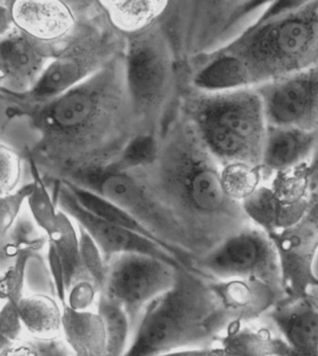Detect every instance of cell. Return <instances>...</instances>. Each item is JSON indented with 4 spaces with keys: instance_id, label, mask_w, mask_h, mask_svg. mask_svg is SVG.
I'll return each mask as SVG.
<instances>
[{
    "instance_id": "1",
    "label": "cell",
    "mask_w": 318,
    "mask_h": 356,
    "mask_svg": "<svg viewBox=\"0 0 318 356\" xmlns=\"http://www.w3.org/2000/svg\"><path fill=\"white\" fill-rule=\"evenodd\" d=\"M1 104L7 120H26L34 136L27 161L49 183H77L109 168L138 138L125 51L58 97L35 104L1 99Z\"/></svg>"
},
{
    "instance_id": "2",
    "label": "cell",
    "mask_w": 318,
    "mask_h": 356,
    "mask_svg": "<svg viewBox=\"0 0 318 356\" xmlns=\"http://www.w3.org/2000/svg\"><path fill=\"white\" fill-rule=\"evenodd\" d=\"M133 169L184 231L193 261L251 223L242 204L224 193L221 163L180 108L152 160Z\"/></svg>"
},
{
    "instance_id": "3",
    "label": "cell",
    "mask_w": 318,
    "mask_h": 356,
    "mask_svg": "<svg viewBox=\"0 0 318 356\" xmlns=\"http://www.w3.org/2000/svg\"><path fill=\"white\" fill-rule=\"evenodd\" d=\"M230 324L212 279L194 268L180 267L174 286L144 309L125 356L215 347Z\"/></svg>"
},
{
    "instance_id": "4",
    "label": "cell",
    "mask_w": 318,
    "mask_h": 356,
    "mask_svg": "<svg viewBox=\"0 0 318 356\" xmlns=\"http://www.w3.org/2000/svg\"><path fill=\"white\" fill-rule=\"evenodd\" d=\"M126 79L138 138L157 139L180 108L187 72L163 21L126 38Z\"/></svg>"
},
{
    "instance_id": "5",
    "label": "cell",
    "mask_w": 318,
    "mask_h": 356,
    "mask_svg": "<svg viewBox=\"0 0 318 356\" xmlns=\"http://www.w3.org/2000/svg\"><path fill=\"white\" fill-rule=\"evenodd\" d=\"M180 109L221 166L237 161L262 166L268 123L255 88L205 92L187 84Z\"/></svg>"
},
{
    "instance_id": "6",
    "label": "cell",
    "mask_w": 318,
    "mask_h": 356,
    "mask_svg": "<svg viewBox=\"0 0 318 356\" xmlns=\"http://www.w3.org/2000/svg\"><path fill=\"white\" fill-rule=\"evenodd\" d=\"M242 60L253 87L318 65V0L289 1L278 15H262L225 47Z\"/></svg>"
},
{
    "instance_id": "7",
    "label": "cell",
    "mask_w": 318,
    "mask_h": 356,
    "mask_svg": "<svg viewBox=\"0 0 318 356\" xmlns=\"http://www.w3.org/2000/svg\"><path fill=\"white\" fill-rule=\"evenodd\" d=\"M270 1H170L161 21L186 70L194 59L237 40L263 15Z\"/></svg>"
},
{
    "instance_id": "8",
    "label": "cell",
    "mask_w": 318,
    "mask_h": 356,
    "mask_svg": "<svg viewBox=\"0 0 318 356\" xmlns=\"http://www.w3.org/2000/svg\"><path fill=\"white\" fill-rule=\"evenodd\" d=\"M125 47L126 38L109 26L95 0L94 10L61 46L37 86L26 95L0 91L1 99L35 104L58 97L100 72Z\"/></svg>"
},
{
    "instance_id": "9",
    "label": "cell",
    "mask_w": 318,
    "mask_h": 356,
    "mask_svg": "<svg viewBox=\"0 0 318 356\" xmlns=\"http://www.w3.org/2000/svg\"><path fill=\"white\" fill-rule=\"evenodd\" d=\"M71 184L94 191L122 208L175 252L188 267H193L184 231L136 170L109 167Z\"/></svg>"
},
{
    "instance_id": "10",
    "label": "cell",
    "mask_w": 318,
    "mask_h": 356,
    "mask_svg": "<svg viewBox=\"0 0 318 356\" xmlns=\"http://www.w3.org/2000/svg\"><path fill=\"white\" fill-rule=\"evenodd\" d=\"M193 267L216 281L257 279L286 296L275 245L269 235L251 222L207 256L194 260Z\"/></svg>"
},
{
    "instance_id": "11",
    "label": "cell",
    "mask_w": 318,
    "mask_h": 356,
    "mask_svg": "<svg viewBox=\"0 0 318 356\" xmlns=\"http://www.w3.org/2000/svg\"><path fill=\"white\" fill-rule=\"evenodd\" d=\"M180 268L148 254H119L108 263L101 293L125 309L134 330L148 305L174 286Z\"/></svg>"
},
{
    "instance_id": "12",
    "label": "cell",
    "mask_w": 318,
    "mask_h": 356,
    "mask_svg": "<svg viewBox=\"0 0 318 356\" xmlns=\"http://www.w3.org/2000/svg\"><path fill=\"white\" fill-rule=\"evenodd\" d=\"M48 185L57 207L89 234L102 252L106 263L119 254H143L157 257L175 267H187L172 252L155 241L114 225L90 213L79 204L65 182H51Z\"/></svg>"
},
{
    "instance_id": "13",
    "label": "cell",
    "mask_w": 318,
    "mask_h": 356,
    "mask_svg": "<svg viewBox=\"0 0 318 356\" xmlns=\"http://www.w3.org/2000/svg\"><path fill=\"white\" fill-rule=\"evenodd\" d=\"M253 88L268 125L318 133V65Z\"/></svg>"
},
{
    "instance_id": "14",
    "label": "cell",
    "mask_w": 318,
    "mask_h": 356,
    "mask_svg": "<svg viewBox=\"0 0 318 356\" xmlns=\"http://www.w3.org/2000/svg\"><path fill=\"white\" fill-rule=\"evenodd\" d=\"M16 29L61 47L94 10V0H10Z\"/></svg>"
},
{
    "instance_id": "15",
    "label": "cell",
    "mask_w": 318,
    "mask_h": 356,
    "mask_svg": "<svg viewBox=\"0 0 318 356\" xmlns=\"http://www.w3.org/2000/svg\"><path fill=\"white\" fill-rule=\"evenodd\" d=\"M60 48L40 42L16 29L0 37V91L29 94Z\"/></svg>"
},
{
    "instance_id": "16",
    "label": "cell",
    "mask_w": 318,
    "mask_h": 356,
    "mask_svg": "<svg viewBox=\"0 0 318 356\" xmlns=\"http://www.w3.org/2000/svg\"><path fill=\"white\" fill-rule=\"evenodd\" d=\"M214 291L231 323H254L286 298L275 287L257 279L212 280Z\"/></svg>"
},
{
    "instance_id": "17",
    "label": "cell",
    "mask_w": 318,
    "mask_h": 356,
    "mask_svg": "<svg viewBox=\"0 0 318 356\" xmlns=\"http://www.w3.org/2000/svg\"><path fill=\"white\" fill-rule=\"evenodd\" d=\"M266 316L296 356H318V307L311 295L284 298Z\"/></svg>"
},
{
    "instance_id": "18",
    "label": "cell",
    "mask_w": 318,
    "mask_h": 356,
    "mask_svg": "<svg viewBox=\"0 0 318 356\" xmlns=\"http://www.w3.org/2000/svg\"><path fill=\"white\" fill-rule=\"evenodd\" d=\"M318 145V133L268 125L262 168L265 181L280 171L308 163Z\"/></svg>"
},
{
    "instance_id": "19",
    "label": "cell",
    "mask_w": 318,
    "mask_h": 356,
    "mask_svg": "<svg viewBox=\"0 0 318 356\" xmlns=\"http://www.w3.org/2000/svg\"><path fill=\"white\" fill-rule=\"evenodd\" d=\"M188 84L205 92H228L253 87L242 60L226 49L194 59L189 65Z\"/></svg>"
},
{
    "instance_id": "20",
    "label": "cell",
    "mask_w": 318,
    "mask_h": 356,
    "mask_svg": "<svg viewBox=\"0 0 318 356\" xmlns=\"http://www.w3.org/2000/svg\"><path fill=\"white\" fill-rule=\"evenodd\" d=\"M218 342L226 356H296L280 334L253 323H231Z\"/></svg>"
},
{
    "instance_id": "21",
    "label": "cell",
    "mask_w": 318,
    "mask_h": 356,
    "mask_svg": "<svg viewBox=\"0 0 318 356\" xmlns=\"http://www.w3.org/2000/svg\"><path fill=\"white\" fill-rule=\"evenodd\" d=\"M109 26L125 38L139 34L161 20L168 0H97Z\"/></svg>"
},
{
    "instance_id": "22",
    "label": "cell",
    "mask_w": 318,
    "mask_h": 356,
    "mask_svg": "<svg viewBox=\"0 0 318 356\" xmlns=\"http://www.w3.org/2000/svg\"><path fill=\"white\" fill-rule=\"evenodd\" d=\"M244 211L253 225L266 234H276L292 228L305 215L308 202L285 205L273 193L270 186L262 184L256 193L242 202Z\"/></svg>"
},
{
    "instance_id": "23",
    "label": "cell",
    "mask_w": 318,
    "mask_h": 356,
    "mask_svg": "<svg viewBox=\"0 0 318 356\" xmlns=\"http://www.w3.org/2000/svg\"><path fill=\"white\" fill-rule=\"evenodd\" d=\"M62 336L75 356H109L105 325L97 309L64 306Z\"/></svg>"
},
{
    "instance_id": "24",
    "label": "cell",
    "mask_w": 318,
    "mask_h": 356,
    "mask_svg": "<svg viewBox=\"0 0 318 356\" xmlns=\"http://www.w3.org/2000/svg\"><path fill=\"white\" fill-rule=\"evenodd\" d=\"M63 308L56 296L49 293L24 295L17 304L24 330L33 339L62 337Z\"/></svg>"
},
{
    "instance_id": "25",
    "label": "cell",
    "mask_w": 318,
    "mask_h": 356,
    "mask_svg": "<svg viewBox=\"0 0 318 356\" xmlns=\"http://www.w3.org/2000/svg\"><path fill=\"white\" fill-rule=\"evenodd\" d=\"M0 243L2 270L21 254L29 253L40 256L47 251L49 237L37 225L26 205L12 229L3 237H0Z\"/></svg>"
},
{
    "instance_id": "26",
    "label": "cell",
    "mask_w": 318,
    "mask_h": 356,
    "mask_svg": "<svg viewBox=\"0 0 318 356\" xmlns=\"http://www.w3.org/2000/svg\"><path fill=\"white\" fill-rule=\"evenodd\" d=\"M48 237L56 248L64 267L67 291L77 282L84 279L89 280L82 267L78 226L64 211L60 209L56 228Z\"/></svg>"
},
{
    "instance_id": "27",
    "label": "cell",
    "mask_w": 318,
    "mask_h": 356,
    "mask_svg": "<svg viewBox=\"0 0 318 356\" xmlns=\"http://www.w3.org/2000/svg\"><path fill=\"white\" fill-rule=\"evenodd\" d=\"M63 182H65V184L68 186L71 193L74 194V196L78 200L79 204H81L85 209L89 211L90 213H94V215L98 216V218L106 222H109V223L114 224V225L122 227V228L128 229V231L136 232V234H141L142 236L155 241V242L160 243V245L168 249L175 257H177L175 252H173L168 246L161 243L157 237H155L154 235L146 228V227L142 225L141 222L136 220L133 216L126 212L122 208L118 207L114 202L104 198V197L94 193V191L86 190V188L79 187V186L71 184V183ZM178 259H180V257H178ZM181 261H182V260H181Z\"/></svg>"
},
{
    "instance_id": "28",
    "label": "cell",
    "mask_w": 318,
    "mask_h": 356,
    "mask_svg": "<svg viewBox=\"0 0 318 356\" xmlns=\"http://www.w3.org/2000/svg\"><path fill=\"white\" fill-rule=\"evenodd\" d=\"M95 309L105 325L109 356H125L133 333L130 319L125 309L100 293Z\"/></svg>"
},
{
    "instance_id": "29",
    "label": "cell",
    "mask_w": 318,
    "mask_h": 356,
    "mask_svg": "<svg viewBox=\"0 0 318 356\" xmlns=\"http://www.w3.org/2000/svg\"><path fill=\"white\" fill-rule=\"evenodd\" d=\"M221 179L224 193L232 201L242 204L264 184L262 166L248 163H230L221 166Z\"/></svg>"
},
{
    "instance_id": "30",
    "label": "cell",
    "mask_w": 318,
    "mask_h": 356,
    "mask_svg": "<svg viewBox=\"0 0 318 356\" xmlns=\"http://www.w3.org/2000/svg\"><path fill=\"white\" fill-rule=\"evenodd\" d=\"M29 166L35 187L32 195L27 201V209L37 225L49 236L56 228L60 208L57 207L51 188L42 175L29 161Z\"/></svg>"
},
{
    "instance_id": "31",
    "label": "cell",
    "mask_w": 318,
    "mask_h": 356,
    "mask_svg": "<svg viewBox=\"0 0 318 356\" xmlns=\"http://www.w3.org/2000/svg\"><path fill=\"white\" fill-rule=\"evenodd\" d=\"M268 185L279 201L285 205L293 207L308 202V163L276 172Z\"/></svg>"
},
{
    "instance_id": "32",
    "label": "cell",
    "mask_w": 318,
    "mask_h": 356,
    "mask_svg": "<svg viewBox=\"0 0 318 356\" xmlns=\"http://www.w3.org/2000/svg\"><path fill=\"white\" fill-rule=\"evenodd\" d=\"M26 155L18 147L0 142V196L17 190L24 181Z\"/></svg>"
},
{
    "instance_id": "33",
    "label": "cell",
    "mask_w": 318,
    "mask_h": 356,
    "mask_svg": "<svg viewBox=\"0 0 318 356\" xmlns=\"http://www.w3.org/2000/svg\"><path fill=\"white\" fill-rule=\"evenodd\" d=\"M77 226L79 229L81 263L85 275L95 284L98 292L101 293L106 283L108 263L106 262L100 248L89 234L81 227Z\"/></svg>"
},
{
    "instance_id": "34",
    "label": "cell",
    "mask_w": 318,
    "mask_h": 356,
    "mask_svg": "<svg viewBox=\"0 0 318 356\" xmlns=\"http://www.w3.org/2000/svg\"><path fill=\"white\" fill-rule=\"evenodd\" d=\"M37 254L26 253L1 270L0 295L2 301H12L16 305L24 298L30 259Z\"/></svg>"
},
{
    "instance_id": "35",
    "label": "cell",
    "mask_w": 318,
    "mask_h": 356,
    "mask_svg": "<svg viewBox=\"0 0 318 356\" xmlns=\"http://www.w3.org/2000/svg\"><path fill=\"white\" fill-rule=\"evenodd\" d=\"M32 177L17 190L0 196V237H3L15 225L21 213L26 209L27 201L34 191Z\"/></svg>"
},
{
    "instance_id": "36",
    "label": "cell",
    "mask_w": 318,
    "mask_h": 356,
    "mask_svg": "<svg viewBox=\"0 0 318 356\" xmlns=\"http://www.w3.org/2000/svg\"><path fill=\"white\" fill-rule=\"evenodd\" d=\"M24 332L26 330L19 314L17 305L12 301H2L1 312H0V334H1L0 346L24 339Z\"/></svg>"
},
{
    "instance_id": "37",
    "label": "cell",
    "mask_w": 318,
    "mask_h": 356,
    "mask_svg": "<svg viewBox=\"0 0 318 356\" xmlns=\"http://www.w3.org/2000/svg\"><path fill=\"white\" fill-rule=\"evenodd\" d=\"M100 294L95 284L88 279H84L70 287L64 306L70 307L78 311L95 309Z\"/></svg>"
},
{
    "instance_id": "38",
    "label": "cell",
    "mask_w": 318,
    "mask_h": 356,
    "mask_svg": "<svg viewBox=\"0 0 318 356\" xmlns=\"http://www.w3.org/2000/svg\"><path fill=\"white\" fill-rule=\"evenodd\" d=\"M46 257H47L48 272L53 284L54 294L57 300L64 306L67 295V278H65L64 267L59 254L50 241L46 251Z\"/></svg>"
},
{
    "instance_id": "39",
    "label": "cell",
    "mask_w": 318,
    "mask_h": 356,
    "mask_svg": "<svg viewBox=\"0 0 318 356\" xmlns=\"http://www.w3.org/2000/svg\"><path fill=\"white\" fill-rule=\"evenodd\" d=\"M30 339L40 356H75L63 336L50 339Z\"/></svg>"
},
{
    "instance_id": "40",
    "label": "cell",
    "mask_w": 318,
    "mask_h": 356,
    "mask_svg": "<svg viewBox=\"0 0 318 356\" xmlns=\"http://www.w3.org/2000/svg\"><path fill=\"white\" fill-rule=\"evenodd\" d=\"M0 356H40L37 348L33 344L31 339L10 342L0 346Z\"/></svg>"
},
{
    "instance_id": "41",
    "label": "cell",
    "mask_w": 318,
    "mask_h": 356,
    "mask_svg": "<svg viewBox=\"0 0 318 356\" xmlns=\"http://www.w3.org/2000/svg\"><path fill=\"white\" fill-rule=\"evenodd\" d=\"M15 29L10 0H0V37Z\"/></svg>"
},
{
    "instance_id": "42",
    "label": "cell",
    "mask_w": 318,
    "mask_h": 356,
    "mask_svg": "<svg viewBox=\"0 0 318 356\" xmlns=\"http://www.w3.org/2000/svg\"><path fill=\"white\" fill-rule=\"evenodd\" d=\"M215 347L207 348V349H184L173 350L164 353L159 356H211L213 355Z\"/></svg>"
}]
</instances>
